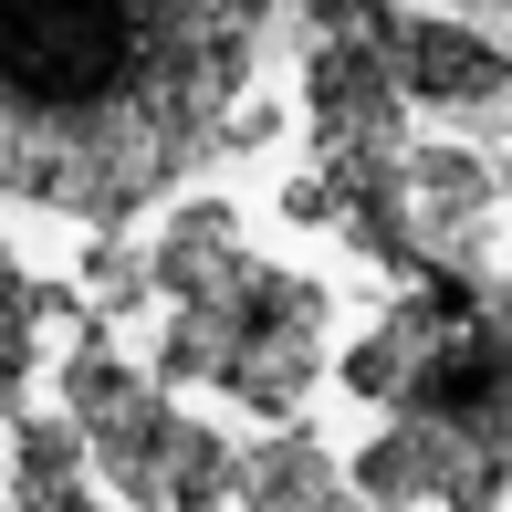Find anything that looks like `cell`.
Segmentation results:
<instances>
[{
	"label": "cell",
	"mask_w": 512,
	"mask_h": 512,
	"mask_svg": "<svg viewBox=\"0 0 512 512\" xmlns=\"http://www.w3.org/2000/svg\"><path fill=\"white\" fill-rule=\"evenodd\" d=\"M32 293V272H21V251H11V230H0V304H21Z\"/></svg>",
	"instance_id": "obj_12"
},
{
	"label": "cell",
	"mask_w": 512,
	"mask_h": 512,
	"mask_svg": "<svg viewBox=\"0 0 512 512\" xmlns=\"http://www.w3.org/2000/svg\"><path fill=\"white\" fill-rule=\"evenodd\" d=\"M492 157H471V147H408V199H418V220H429V241L439 251H460L481 230V209H492Z\"/></svg>",
	"instance_id": "obj_10"
},
{
	"label": "cell",
	"mask_w": 512,
	"mask_h": 512,
	"mask_svg": "<svg viewBox=\"0 0 512 512\" xmlns=\"http://www.w3.org/2000/svg\"><path fill=\"white\" fill-rule=\"evenodd\" d=\"M460 11H512V0H460Z\"/></svg>",
	"instance_id": "obj_13"
},
{
	"label": "cell",
	"mask_w": 512,
	"mask_h": 512,
	"mask_svg": "<svg viewBox=\"0 0 512 512\" xmlns=\"http://www.w3.org/2000/svg\"><path fill=\"white\" fill-rule=\"evenodd\" d=\"M147 293L168 304L157 324V377L168 387H209L241 418H304L314 377H324V324L335 293L314 272H283L241 241L230 199H178L168 230L147 241Z\"/></svg>",
	"instance_id": "obj_2"
},
{
	"label": "cell",
	"mask_w": 512,
	"mask_h": 512,
	"mask_svg": "<svg viewBox=\"0 0 512 512\" xmlns=\"http://www.w3.org/2000/svg\"><path fill=\"white\" fill-rule=\"evenodd\" d=\"M272 0H0V189L126 230L220 147Z\"/></svg>",
	"instance_id": "obj_1"
},
{
	"label": "cell",
	"mask_w": 512,
	"mask_h": 512,
	"mask_svg": "<svg viewBox=\"0 0 512 512\" xmlns=\"http://www.w3.org/2000/svg\"><path fill=\"white\" fill-rule=\"evenodd\" d=\"M241 502L314 512V502H345V471H335V450H324L304 418H272V439H262V450H241Z\"/></svg>",
	"instance_id": "obj_9"
},
{
	"label": "cell",
	"mask_w": 512,
	"mask_h": 512,
	"mask_svg": "<svg viewBox=\"0 0 512 512\" xmlns=\"http://www.w3.org/2000/svg\"><path fill=\"white\" fill-rule=\"evenodd\" d=\"M63 418L84 429V450H95V481L115 502H241V450H230L209 418H189L168 398V377H136L126 356H115L105 314L74 324V345H63Z\"/></svg>",
	"instance_id": "obj_4"
},
{
	"label": "cell",
	"mask_w": 512,
	"mask_h": 512,
	"mask_svg": "<svg viewBox=\"0 0 512 512\" xmlns=\"http://www.w3.org/2000/svg\"><path fill=\"white\" fill-rule=\"evenodd\" d=\"M335 387L366 398V408L439 418V429L481 439V450L512 471V293H492L460 262L408 272L398 304L345 345Z\"/></svg>",
	"instance_id": "obj_3"
},
{
	"label": "cell",
	"mask_w": 512,
	"mask_h": 512,
	"mask_svg": "<svg viewBox=\"0 0 512 512\" xmlns=\"http://www.w3.org/2000/svg\"><path fill=\"white\" fill-rule=\"evenodd\" d=\"M345 492H366V502H460L471 512V502H512V471L481 450V439L387 408V429L345 460Z\"/></svg>",
	"instance_id": "obj_5"
},
{
	"label": "cell",
	"mask_w": 512,
	"mask_h": 512,
	"mask_svg": "<svg viewBox=\"0 0 512 512\" xmlns=\"http://www.w3.org/2000/svg\"><path fill=\"white\" fill-rule=\"evenodd\" d=\"M304 126H314V157L398 147L408 136V95H398V63H387V32H314V53H304Z\"/></svg>",
	"instance_id": "obj_6"
},
{
	"label": "cell",
	"mask_w": 512,
	"mask_h": 512,
	"mask_svg": "<svg viewBox=\"0 0 512 512\" xmlns=\"http://www.w3.org/2000/svg\"><path fill=\"white\" fill-rule=\"evenodd\" d=\"M0 492H11L21 512H74V502H95L105 481H95V450H84L74 418H32V408H21L11 418V471H0Z\"/></svg>",
	"instance_id": "obj_8"
},
{
	"label": "cell",
	"mask_w": 512,
	"mask_h": 512,
	"mask_svg": "<svg viewBox=\"0 0 512 512\" xmlns=\"http://www.w3.org/2000/svg\"><path fill=\"white\" fill-rule=\"evenodd\" d=\"M387 63H398V95L429 115H481L512 95V42L471 11H398Z\"/></svg>",
	"instance_id": "obj_7"
},
{
	"label": "cell",
	"mask_w": 512,
	"mask_h": 512,
	"mask_svg": "<svg viewBox=\"0 0 512 512\" xmlns=\"http://www.w3.org/2000/svg\"><path fill=\"white\" fill-rule=\"evenodd\" d=\"M314 32H398V0H304Z\"/></svg>",
	"instance_id": "obj_11"
}]
</instances>
